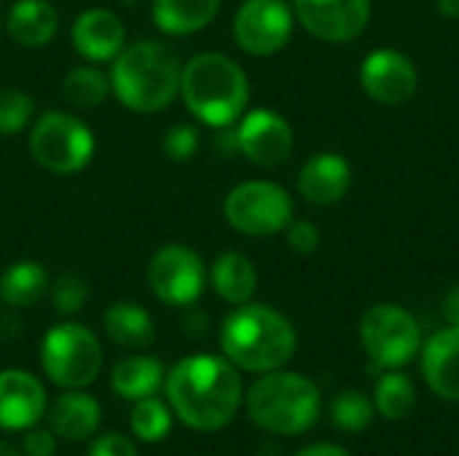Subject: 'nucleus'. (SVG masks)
<instances>
[{"mask_svg": "<svg viewBox=\"0 0 459 456\" xmlns=\"http://www.w3.org/2000/svg\"><path fill=\"white\" fill-rule=\"evenodd\" d=\"M110 94V78L94 65L70 67L62 78V97L73 108H97Z\"/></svg>", "mask_w": 459, "mask_h": 456, "instance_id": "nucleus-27", "label": "nucleus"}, {"mask_svg": "<svg viewBox=\"0 0 459 456\" xmlns=\"http://www.w3.org/2000/svg\"><path fill=\"white\" fill-rule=\"evenodd\" d=\"M320 390L312 379L282 368L261 374L245 395L250 422L272 435H301L312 430L320 417Z\"/></svg>", "mask_w": 459, "mask_h": 456, "instance_id": "nucleus-5", "label": "nucleus"}, {"mask_svg": "<svg viewBox=\"0 0 459 456\" xmlns=\"http://www.w3.org/2000/svg\"><path fill=\"white\" fill-rule=\"evenodd\" d=\"M48 293H51L54 309L59 314L70 317V314L81 312L83 304L89 301V282H86V277H81L75 271H65L48 285Z\"/></svg>", "mask_w": 459, "mask_h": 456, "instance_id": "nucleus-31", "label": "nucleus"}, {"mask_svg": "<svg viewBox=\"0 0 459 456\" xmlns=\"http://www.w3.org/2000/svg\"><path fill=\"white\" fill-rule=\"evenodd\" d=\"M5 30L22 48H43L59 30V13L48 0H16L8 8Z\"/></svg>", "mask_w": 459, "mask_h": 456, "instance_id": "nucleus-20", "label": "nucleus"}, {"mask_svg": "<svg viewBox=\"0 0 459 456\" xmlns=\"http://www.w3.org/2000/svg\"><path fill=\"white\" fill-rule=\"evenodd\" d=\"M288 231V247L299 255H309L320 247V228L309 220H290Z\"/></svg>", "mask_w": 459, "mask_h": 456, "instance_id": "nucleus-33", "label": "nucleus"}, {"mask_svg": "<svg viewBox=\"0 0 459 456\" xmlns=\"http://www.w3.org/2000/svg\"><path fill=\"white\" fill-rule=\"evenodd\" d=\"M183 62L159 40L124 46L110 67V91L134 113H159L180 94Z\"/></svg>", "mask_w": 459, "mask_h": 456, "instance_id": "nucleus-3", "label": "nucleus"}, {"mask_svg": "<svg viewBox=\"0 0 459 456\" xmlns=\"http://www.w3.org/2000/svg\"><path fill=\"white\" fill-rule=\"evenodd\" d=\"M210 285L218 293V298H223L231 306H242L255 296L258 271L245 253L226 250L215 258L210 269Z\"/></svg>", "mask_w": 459, "mask_h": 456, "instance_id": "nucleus-21", "label": "nucleus"}, {"mask_svg": "<svg viewBox=\"0 0 459 456\" xmlns=\"http://www.w3.org/2000/svg\"><path fill=\"white\" fill-rule=\"evenodd\" d=\"M0 456H24V454H22V449H16L13 443L0 441Z\"/></svg>", "mask_w": 459, "mask_h": 456, "instance_id": "nucleus-38", "label": "nucleus"}, {"mask_svg": "<svg viewBox=\"0 0 459 456\" xmlns=\"http://www.w3.org/2000/svg\"><path fill=\"white\" fill-rule=\"evenodd\" d=\"M352 185V169L350 161L339 153H317L312 156L301 172H299V191L309 204L331 207L344 199V194Z\"/></svg>", "mask_w": 459, "mask_h": 456, "instance_id": "nucleus-18", "label": "nucleus"}, {"mask_svg": "<svg viewBox=\"0 0 459 456\" xmlns=\"http://www.w3.org/2000/svg\"><path fill=\"white\" fill-rule=\"evenodd\" d=\"M35 116V99L13 86L0 89V137H13L22 129H27V124Z\"/></svg>", "mask_w": 459, "mask_h": 456, "instance_id": "nucleus-30", "label": "nucleus"}, {"mask_svg": "<svg viewBox=\"0 0 459 456\" xmlns=\"http://www.w3.org/2000/svg\"><path fill=\"white\" fill-rule=\"evenodd\" d=\"M422 376L446 403H459V328H441L422 344Z\"/></svg>", "mask_w": 459, "mask_h": 456, "instance_id": "nucleus-17", "label": "nucleus"}, {"mask_svg": "<svg viewBox=\"0 0 459 456\" xmlns=\"http://www.w3.org/2000/svg\"><path fill=\"white\" fill-rule=\"evenodd\" d=\"M299 24L328 43L358 38L371 19V0H293Z\"/></svg>", "mask_w": 459, "mask_h": 456, "instance_id": "nucleus-12", "label": "nucleus"}, {"mask_svg": "<svg viewBox=\"0 0 459 456\" xmlns=\"http://www.w3.org/2000/svg\"><path fill=\"white\" fill-rule=\"evenodd\" d=\"M102 422V406L83 390H65L48 409V430L70 443L89 441Z\"/></svg>", "mask_w": 459, "mask_h": 456, "instance_id": "nucleus-19", "label": "nucleus"}, {"mask_svg": "<svg viewBox=\"0 0 459 456\" xmlns=\"http://www.w3.org/2000/svg\"><path fill=\"white\" fill-rule=\"evenodd\" d=\"M296 456H350L344 449L333 446V443H315V446H307L301 449Z\"/></svg>", "mask_w": 459, "mask_h": 456, "instance_id": "nucleus-37", "label": "nucleus"}, {"mask_svg": "<svg viewBox=\"0 0 459 456\" xmlns=\"http://www.w3.org/2000/svg\"><path fill=\"white\" fill-rule=\"evenodd\" d=\"M3 27H5V19L0 16V32H3Z\"/></svg>", "mask_w": 459, "mask_h": 456, "instance_id": "nucleus-39", "label": "nucleus"}, {"mask_svg": "<svg viewBox=\"0 0 459 456\" xmlns=\"http://www.w3.org/2000/svg\"><path fill=\"white\" fill-rule=\"evenodd\" d=\"M22 454L24 456H54L56 454V435L43 427H30L22 435Z\"/></svg>", "mask_w": 459, "mask_h": 456, "instance_id": "nucleus-35", "label": "nucleus"}, {"mask_svg": "<svg viewBox=\"0 0 459 456\" xmlns=\"http://www.w3.org/2000/svg\"><path fill=\"white\" fill-rule=\"evenodd\" d=\"M374 400L358 390H342L331 400V419L339 430L344 433H363L374 422Z\"/></svg>", "mask_w": 459, "mask_h": 456, "instance_id": "nucleus-29", "label": "nucleus"}, {"mask_svg": "<svg viewBox=\"0 0 459 456\" xmlns=\"http://www.w3.org/2000/svg\"><path fill=\"white\" fill-rule=\"evenodd\" d=\"M102 328L113 344L129 347V349H143V347L153 344V339H156L153 317L134 301L110 304L102 314Z\"/></svg>", "mask_w": 459, "mask_h": 456, "instance_id": "nucleus-24", "label": "nucleus"}, {"mask_svg": "<svg viewBox=\"0 0 459 456\" xmlns=\"http://www.w3.org/2000/svg\"><path fill=\"white\" fill-rule=\"evenodd\" d=\"M417 406V390L411 384V379L406 374H401L398 368L385 371L377 379L374 387V409L377 414H382L387 422H401L406 419Z\"/></svg>", "mask_w": 459, "mask_h": 456, "instance_id": "nucleus-26", "label": "nucleus"}, {"mask_svg": "<svg viewBox=\"0 0 459 456\" xmlns=\"http://www.w3.org/2000/svg\"><path fill=\"white\" fill-rule=\"evenodd\" d=\"M148 288L167 306H191L207 285V269L199 253L186 245H164L148 261Z\"/></svg>", "mask_w": 459, "mask_h": 456, "instance_id": "nucleus-10", "label": "nucleus"}, {"mask_svg": "<svg viewBox=\"0 0 459 456\" xmlns=\"http://www.w3.org/2000/svg\"><path fill=\"white\" fill-rule=\"evenodd\" d=\"M161 151L172 161H188V159H194L196 151H199V132H196V126H188V124L169 126L164 132Z\"/></svg>", "mask_w": 459, "mask_h": 456, "instance_id": "nucleus-32", "label": "nucleus"}, {"mask_svg": "<svg viewBox=\"0 0 459 456\" xmlns=\"http://www.w3.org/2000/svg\"><path fill=\"white\" fill-rule=\"evenodd\" d=\"M237 145L253 164L280 167L293 153V129L280 113L269 108H255L242 116L237 129Z\"/></svg>", "mask_w": 459, "mask_h": 456, "instance_id": "nucleus-13", "label": "nucleus"}, {"mask_svg": "<svg viewBox=\"0 0 459 456\" xmlns=\"http://www.w3.org/2000/svg\"><path fill=\"white\" fill-rule=\"evenodd\" d=\"M48 411L43 382L22 368L0 371V430L24 433Z\"/></svg>", "mask_w": 459, "mask_h": 456, "instance_id": "nucleus-15", "label": "nucleus"}, {"mask_svg": "<svg viewBox=\"0 0 459 456\" xmlns=\"http://www.w3.org/2000/svg\"><path fill=\"white\" fill-rule=\"evenodd\" d=\"M180 97L196 121L223 129L242 118L250 99V81L231 56L204 51L183 65Z\"/></svg>", "mask_w": 459, "mask_h": 456, "instance_id": "nucleus-4", "label": "nucleus"}, {"mask_svg": "<svg viewBox=\"0 0 459 456\" xmlns=\"http://www.w3.org/2000/svg\"><path fill=\"white\" fill-rule=\"evenodd\" d=\"M48 271L40 263L16 261L0 274V301L13 309L35 306L48 293Z\"/></svg>", "mask_w": 459, "mask_h": 456, "instance_id": "nucleus-25", "label": "nucleus"}, {"mask_svg": "<svg viewBox=\"0 0 459 456\" xmlns=\"http://www.w3.org/2000/svg\"><path fill=\"white\" fill-rule=\"evenodd\" d=\"M129 427L132 435L143 443H159L169 435L172 430V409L167 400L153 398H143L132 406L129 414Z\"/></svg>", "mask_w": 459, "mask_h": 456, "instance_id": "nucleus-28", "label": "nucleus"}, {"mask_svg": "<svg viewBox=\"0 0 459 456\" xmlns=\"http://www.w3.org/2000/svg\"><path fill=\"white\" fill-rule=\"evenodd\" d=\"M360 341L382 371L409 366L422 349V331L411 312L395 304H377L360 320Z\"/></svg>", "mask_w": 459, "mask_h": 456, "instance_id": "nucleus-8", "label": "nucleus"}, {"mask_svg": "<svg viewBox=\"0 0 459 456\" xmlns=\"http://www.w3.org/2000/svg\"><path fill=\"white\" fill-rule=\"evenodd\" d=\"M86 456H140L137 454V446L132 443V438L121 435V433H105V435H97L91 443H89V452Z\"/></svg>", "mask_w": 459, "mask_h": 456, "instance_id": "nucleus-34", "label": "nucleus"}, {"mask_svg": "<svg viewBox=\"0 0 459 456\" xmlns=\"http://www.w3.org/2000/svg\"><path fill=\"white\" fill-rule=\"evenodd\" d=\"M30 156L51 175H78L94 159L97 140L83 118L67 110H46L30 129Z\"/></svg>", "mask_w": 459, "mask_h": 456, "instance_id": "nucleus-7", "label": "nucleus"}, {"mask_svg": "<svg viewBox=\"0 0 459 456\" xmlns=\"http://www.w3.org/2000/svg\"><path fill=\"white\" fill-rule=\"evenodd\" d=\"M164 379H167V374H164L161 360H156L151 355L121 357L110 371L113 392L132 403H137L143 398H153L164 387Z\"/></svg>", "mask_w": 459, "mask_h": 456, "instance_id": "nucleus-22", "label": "nucleus"}, {"mask_svg": "<svg viewBox=\"0 0 459 456\" xmlns=\"http://www.w3.org/2000/svg\"><path fill=\"white\" fill-rule=\"evenodd\" d=\"M444 317H446L449 325L459 328V285L457 288H452V290L446 293V298H444Z\"/></svg>", "mask_w": 459, "mask_h": 456, "instance_id": "nucleus-36", "label": "nucleus"}, {"mask_svg": "<svg viewBox=\"0 0 459 456\" xmlns=\"http://www.w3.org/2000/svg\"><path fill=\"white\" fill-rule=\"evenodd\" d=\"M221 8V0H153L151 16L164 35H194L204 30Z\"/></svg>", "mask_w": 459, "mask_h": 456, "instance_id": "nucleus-23", "label": "nucleus"}, {"mask_svg": "<svg viewBox=\"0 0 459 456\" xmlns=\"http://www.w3.org/2000/svg\"><path fill=\"white\" fill-rule=\"evenodd\" d=\"M360 83L371 99L382 105H401L414 97L420 75L406 54L395 48H379L363 59Z\"/></svg>", "mask_w": 459, "mask_h": 456, "instance_id": "nucleus-14", "label": "nucleus"}, {"mask_svg": "<svg viewBox=\"0 0 459 456\" xmlns=\"http://www.w3.org/2000/svg\"><path fill=\"white\" fill-rule=\"evenodd\" d=\"M40 368L62 390H86L102 371V344L81 323H59L40 341Z\"/></svg>", "mask_w": 459, "mask_h": 456, "instance_id": "nucleus-6", "label": "nucleus"}, {"mask_svg": "<svg viewBox=\"0 0 459 456\" xmlns=\"http://www.w3.org/2000/svg\"><path fill=\"white\" fill-rule=\"evenodd\" d=\"M226 223L247 237H274L293 220L288 191L269 180H247L229 191L223 202Z\"/></svg>", "mask_w": 459, "mask_h": 456, "instance_id": "nucleus-9", "label": "nucleus"}, {"mask_svg": "<svg viewBox=\"0 0 459 456\" xmlns=\"http://www.w3.org/2000/svg\"><path fill=\"white\" fill-rule=\"evenodd\" d=\"M70 40L86 62H113L126 46V30L121 19L108 8H86L75 16Z\"/></svg>", "mask_w": 459, "mask_h": 456, "instance_id": "nucleus-16", "label": "nucleus"}, {"mask_svg": "<svg viewBox=\"0 0 459 456\" xmlns=\"http://www.w3.org/2000/svg\"><path fill=\"white\" fill-rule=\"evenodd\" d=\"M296 328L290 320L264 304L237 306L221 325V349L229 363L247 374H269L296 355Z\"/></svg>", "mask_w": 459, "mask_h": 456, "instance_id": "nucleus-2", "label": "nucleus"}, {"mask_svg": "<svg viewBox=\"0 0 459 456\" xmlns=\"http://www.w3.org/2000/svg\"><path fill=\"white\" fill-rule=\"evenodd\" d=\"M172 417L196 433H218L234 422L245 403L239 368L226 357L188 355L164 379Z\"/></svg>", "mask_w": 459, "mask_h": 456, "instance_id": "nucleus-1", "label": "nucleus"}, {"mask_svg": "<svg viewBox=\"0 0 459 456\" xmlns=\"http://www.w3.org/2000/svg\"><path fill=\"white\" fill-rule=\"evenodd\" d=\"M296 13L285 0H245L234 16V38L253 56L282 51L293 35Z\"/></svg>", "mask_w": 459, "mask_h": 456, "instance_id": "nucleus-11", "label": "nucleus"}]
</instances>
